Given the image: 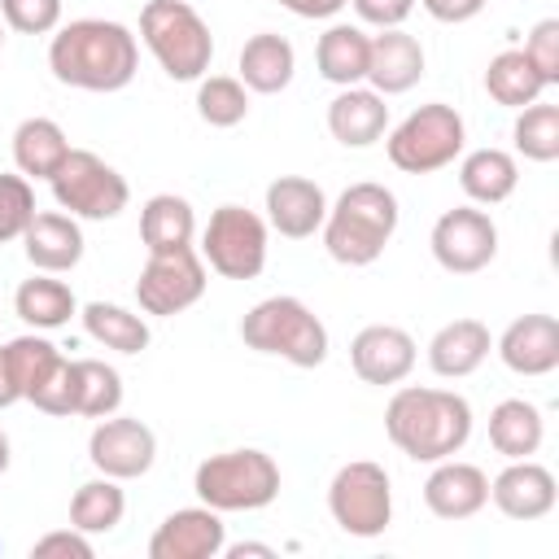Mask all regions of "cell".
<instances>
[{
  "mask_svg": "<svg viewBox=\"0 0 559 559\" xmlns=\"http://www.w3.org/2000/svg\"><path fill=\"white\" fill-rule=\"evenodd\" d=\"M485 92L507 105V109H524L533 100H542L546 79L533 70V61L524 57V48H502L489 66H485Z\"/></svg>",
  "mask_w": 559,
  "mask_h": 559,
  "instance_id": "cell-32",
  "label": "cell"
},
{
  "mask_svg": "<svg viewBox=\"0 0 559 559\" xmlns=\"http://www.w3.org/2000/svg\"><path fill=\"white\" fill-rule=\"evenodd\" d=\"M192 489L205 507H214L218 515L227 511H262L280 498V463L266 450H223L197 463Z\"/></svg>",
  "mask_w": 559,
  "mask_h": 559,
  "instance_id": "cell-6",
  "label": "cell"
},
{
  "mask_svg": "<svg viewBox=\"0 0 559 559\" xmlns=\"http://www.w3.org/2000/svg\"><path fill=\"white\" fill-rule=\"evenodd\" d=\"M546 441V419L533 402L524 397H502L489 411V445L502 459H533Z\"/></svg>",
  "mask_w": 559,
  "mask_h": 559,
  "instance_id": "cell-29",
  "label": "cell"
},
{
  "mask_svg": "<svg viewBox=\"0 0 559 559\" xmlns=\"http://www.w3.org/2000/svg\"><path fill=\"white\" fill-rule=\"evenodd\" d=\"M397 197L384 183H349L323 218V249L341 266H371L397 231Z\"/></svg>",
  "mask_w": 559,
  "mask_h": 559,
  "instance_id": "cell-3",
  "label": "cell"
},
{
  "mask_svg": "<svg viewBox=\"0 0 559 559\" xmlns=\"http://www.w3.org/2000/svg\"><path fill=\"white\" fill-rule=\"evenodd\" d=\"M35 218V188L26 175H0V245L22 240L26 223Z\"/></svg>",
  "mask_w": 559,
  "mask_h": 559,
  "instance_id": "cell-38",
  "label": "cell"
},
{
  "mask_svg": "<svg viewBox=\"0 0 559 559\" xmlns=\"http://www.w3.org/2000/svg\"><path fill=\"white\" fill-rule=\"evenodd\" d=\"M0 48H4V22H0Z\"/></svg>",
  "mask_w": 559,
  "mask_h": 559,
  "instance_id": "cell-49",
  "label": "cell"
},
{
  "mask_svg": "<svg viewBox=\"0 0 559 559\" xmlns=\"http://www.w3.org/2000/svg\"><path fill=\"white\" fill-rule=\"evenodd\" d=\"M13 310L26 328L35 332H52V328H66L74 314H79V297L70 293L66 280H52V275H31L17 284L13 293Z\"/></svg>",
  "mask_w": 559,
  "mask_h": 559,
  "instance_id": "cell-30",
  "label": "cell"
},
{
  "mask_svg": "<svg viewBox=\"0 0 559 559\" xmlns=\"http://www.w3.org/2000/svg\"><path fill=\"white\" fill-rule=\"evenodd\" d=\"M432 258L450 275H476L498 258V227L476 205H454L432 223Z\"/></svg>",
  "mask_w": 559,
  "mask_h": 559,
  "instance_id": "cell-12",
  "label": "cell"
},
{
  "mask_svg": "<svg viewBox=\"0 0 559 559\" xmlns=\"http://www.w3.org/2000/svg\"><path fill=\"white\" fill-rule=\"evenodd\" d=\"M328 511L349 537H380L393 520V485L389 472L371 459H354L336 467L328 485Z\"/></svg>",
  "mask_w": 559,
  "mask_h": 559,
  "instance_id": "cell-10",
  "label": "cell"
},
{
  "mask_svg": "<svg viewBox=\"0 0 559 559\" xmlns=\"http://www.w3.org/2000/svg\"><path fill=\"white\" fill-rule=\"evenodd\" d=\"M240 341L258 354H275L293 367H319L328 358V328L301 297H262L240 319Z\"/></svg>",
  "mask_w": 559,
  "mask_h": 559,
  "instance_id": "cell-4",
  "label": "cell"
},
{
  "mask_svg": "<svg viewBox=\"0 0 559 559\" xmlns=\"http://www.w3.org/2000/svg\"><path fill=\"white\" fill-rule=\"evenodd\" d=\"M127 515V493H122V480L114 476H96V480H83L70 498V524L79 533H114Z\"/></svg>",
  "mask_w": 559,
  "mask_h": 559,
  "instance_id": "cell-33",
  "label": "cell"
},
{
  "mask_svg": "<svg viewBox=\"0 0 559 559\" xmlns=\"http://www.w3.org/2000/svg\"><path fill=\"white\" fill-rule=\"evenodd\" d=\"M328 218V192L306 175H280L266 183V227L288 240H306Z\"/></svg>",
  "mask_w": 559,
  "mask_h": 559,
  "instance_id": "cell-17",
  "label": "cell"
},
{
  "mask_svg": "<svg viewBox=\"0 0 559 559\" xmlns=\"http://www.w3.org/2000/svg\"><path fill=\"white\" fill-rule=\"evenodd\" d=\"M48 70L57 83L79 92H122L140 70V44L122 22L79 17L52 35Z\"/></svg>",
  "mask_w": 559,
  "mask_h": 559,
  "instance_id": "cell-1",
  "label": "cell"
},
{
  "mask_svg": "<svg viewBox=\"0 0 559 559\" xmlns=\"http://www.w3.org/2000/svg\"><path fill=\"white\" fill-rule=\"evenodd\" d=\"M87 459L100 476H114V480H135L153 467L157 459V437L144 419H131V415H105L92 437H87Z\"/></svg>",
  "mask_w": 559,
  "mask_h": 559,
  "instance_id": "cell-13",
  "label": "cell"
},
{
  "mask_svg": "<svg viewBox=\"0 0 559 559\" xmlns=\"http://www.w3.org/2000/svg\"><path fill=\"white\" fill-rule=\"evenodd\" d=\"M31 406L44 415H74V358H61V367L35 389Z\"/></svg>",
  "mask_w": 559,
  "mask_h": 559,
  "instance_id": "cell-41",
  "label": "cell"
},
{
  "mask_svg": "<svg viewBox=\"0 0 559 559\" xmlns=\"http://www.w3.org/2000/svg\"><path fill=\"white\" fill-rule=\"evenodd\" d=\"M520 183V166L507 148H472L459 162V188L472 205H502Z\"/></svg>",
  "mask_w": 559,
  "mask_h": 559,
  "instance_id": "cell-28",
  "label": "cell"
},
{
  "mask_svg": "<svg viewBox=\"0 0 559 559\" xmlns=\"http://www.w3.org/2000/svg\"><path fill=\"white\" fill-rule=\"evenodd\" d=\"M489 502L507 520H542L555 511L559 489H555L550 467H542L533 459H507V467L489 480Z\"/></svg>",
  "mask_w": 559,
  "mask_h": 559,
  "instance_id": "cell-16",
  "label": "cell"
},
{
  "mask_svg": "<svg viewBox=\"0 0 559 559\" xmlns=\"http://www.w3.org/2000/svg\"><path fill=\"white\" fill-rule=\"evenodd\" d=\"M419 4H424L428 17H437V22H445V26L472 22V17L485 9V0H419Z\"/></svg>",
  "mask_w": 559,
  "mask_h": 559,
  "instance_id": "cell-44",
  "label": "cell"
},
{
  "mask_svg": "<svg viewBox=\"0 0 559 559\" xmlns=\"http://www.w3.org/2000/svg\"><path fill=\"white\" fill-rule=\"evenodd\" d=\"M231 559H245V555H262V559H271L275 550L271 546H262V542H240V546H223Z\"/></svg>",
  "mask_w": 559,
  "mask_h": 559,
  "instance_id": "cell-47",
  "label": "cell"
},
{
  "mask_svg": "<svg viewBox=\"0 0 559 559\" xmlns=\"http://www.w3.org/2000/svg\"><path fill=\"white\" fill-rule=\"evenodd\" d=\"M424 44L415 35H406L402 26H389L380 35H371V52H367V83L380 96H402L424 79Z\"/></svg>",
  "mask_w": 559,
  "mask_h": 559,
  "instance_id": "cell-21",
  "label": "cell"
},
{
  "mask_svg": "<svg viewBox=\"0 0 559 559\" xmlns=\"http://www.w3.org/2000/svg\"><path fill=\"white\" fill-rule=\"evenodd\" d=\"M389 441L415 463H441L459 454L472 437V406L454 389L402 384L384 406Z\"/></svg>",
  "mask_w": 559,
  "mask_h": 559,
  "instance_id": "cell-2",
  "label": "cell"
},
{
  "mask_svg": "<svg viewBox=\"0 0 559 559\" xmlns=\"http://www.w3.org/2000/svg\"><path fill=\"white\" fill-rule=\"evenodd\" d=\"M13 402H22V393H17V384H13V371H9V354H4V345H0V411H9Z\"/></svg>",
  "mask_w": 559,
  "mask_h": 559,
  "instance_id": "cell-46",
  "label": "cell"
},
{
  "mask_svg": "<svg viewBox=\"0 0 559 559\" xmlns=\"http://www.w3.org/2000/svg\"><path fill=\"white\" fill-rule=\"evenodd\" d=\"M489 349H493V336L480 319H450L428 341V367L441 380H463L489 358Z\"/></svg>",
  "mask_w": 559,
  "mask_h": 559,
  "instance_id": "cell-23",
  "label": "cell"
},
{
  "mask_svg": "<svg viewBox=\"0 0 559 559\" xmlns=\"http://www.w3.org/2000/svg\"><path fill=\"white\" fill-rule=\"evenodd\" d=\"M489 502V476L476 463H459L454 454L432 463L424 480V507L437 520H472Z\"/></svg>",
  "mask_w": 559,
  "mask_h": 559,
  "instance_id": "cell-20",
  "label": "cell"
},
{
  "mask_svg": "<svg viewBox=\"0 0 559 559\" xmlns=\"http://www.w3.org/2000/svg\"><path fill=\"white\" fill-rule=\"evenodd\" d=\"M280 9L306 17V22H323V17H336L345 9V0H275Z\"/></svg>",
  "mask_w": 559,
  "mask_h": 559,
  "instance_id": "cell-45",
  "label": "cell"
},
{
  "mask_svg": "<svg viewBox=\"0 0 559 559\" xmlns=\"http://www.w3.org/2000/svg\"><path fill=\"white\" fill-rule=\"evenodd\" d=\"M79 319H83V332L96 345L114 349V354H140V349H148V323H144V314H135L127 306L87 301V306H79Z\"/></svg>",
  "mask_w": 559,
  "mask_h": 559,
  "instance_id": "cell-31",
  "label": "cell"
},
{
  "mask_svg": "<svg viewBox=\"0 0 559 559\" xmlns=\"http://www.w3.org/2000/svg\"><path fill=\"white\" fill-rule=\"evenodd\" d=\"M236 70H240V83H245L249 92L275 96V92H284V87L293 83V74H297V52H293V44H288L284 35L258 31V35L245 39Z\"/></svg>",
  "mask_w": 559,
  "mask_h": 559,
  "instance_id": "cell-24",
  "label": "cell"
},
{
  "mask_svg": "<svg viewBox=\"0 0 559 559\" xmlns=\"http://www.w3.org/2000/svg\"><path fill=\"white\" fill-rule=\"evenodd\" d=\"M31 555H35V559H52V555H61V559H92V537L70 524V528L44 533V537L31 546Z\"/></svg>",
  "mask_w": 559,
  "mask_h": 559,
  "instance_id": "cell-42",
  "label": "cell"
},
{
  "mask_svg": "<svg viewBox=\"0 0 559 559\" xmlns=\"http://www.w3.org/2000/svg\"><path fill=\"white\" fill-rule=\"evenodd\" d=\"M26 262L44 275H66L83 262V227L66 210H35V218L22 231Z\"/></svg>",
  "mask_w": 559,
  "mask_h": 559,
  "instance_id": "cell-19",
  "label": "cell"
},
{
  "mask_svg": "<svg viewBox=\"0 0 559 559\" xmlns=\"http://www.w3.org/2000/svg\"><path fill=\"white\" fill-rule=\"evenodd\" d=\"M515 153L528 162H555L559 157V105L550 100H533L524 109H515V127H511Z\"/></svg>",
  "mask_w": 559,
  "mask_h": 559,
  "instance_id": "cell-36",
  "label": "cell"
},
{
  "mask_svg": "<svg viewBox=\"0 0 559 559\" xmlns=\"http://www.w3.org/2000/svg\"><path fill=\"white\" fill-rule=\"evenodd\" d=\"M498 358L515 376H550L559 367V319L555 314H520L493 341Z\"/></svg>",
  "mask_w": 559,
  "mask_h": 559,
  "instance_id": "cell-18",
  "label": "cell"
},
{
  "mask_svg": "<svg viewBox=\"0 0 559 559\" xmlns=\"http://www.w3.org/2000/svg\"><path fill=\"white\" fill-rule=\"evenodd\" d=\"M367 52L371 35L349 22H332L314 44V66L332 87H358L367 83Z\"/></svg>",
  "mask_w": 559,
  "mask_h": 559,
  "instance_id": "cell-25",
  "label": "cell"
},
{
  "mask_svg": "<svg viewBox=\"0 0 559 559\" xmlns=\"http://www.w3.org/2000/svg\"><path fill=\"white\" fill-rule=\"evenodd\" d=\"M328 131L345 148H371L389 131V105L371 87H341L328 105Z\"/></svg>",
  "mask_w": 559,
  "mask_h": 559,
  "instance_id": "cell-22",
  "label": "cell"
},
{
  "mask_svg": "<svg viewBox=\"0 0 559 559\" xmlns=\"http://www.w3.org/2000/svg\"><path fill=\"white\" fill-rule=\"evenodd\" d=\"M140 240L148 253H175V249H192L197 240V214L188 197L175 192H157L144 201L140 210Z\"/></svg>",
  "mask_w": 559,
  "mask_h": 559,
  "instance_id": "cell-26",
  "label": "cell"
},
{
  "mask_svg": "<svg viewBox=\"0 0 559 559\" xmlns=\"http://www.w3.org/2000/svg\"><path fill=\"white\" fill-rule=\"evenodd\" d=\"M48 183H52L57 205L74 218H87V223L118 218L131 201L127 179L105 157H96L92 148H70V157L57 166V175Z\"/></svg>",
  "mask_w": 559,
  "mask_h": 559,
  "instance_id": "cell-8",
  "label": "cell"
},
{
  "mask_svg": "<svg viewBox=\"0 0 559 559\" xmlns=\"http://www.w3.org/2000/svg\"><path fill=\"white\" fill-rule=\"evenodd\" d=\"M227 546V524L214 507H183L170 511L157 533L148 537V559H214Z\"/></svg>",
  "mask_w": 559,
  "mask_h": 559,
  "instance_id": "cell-15",
  "label": "cell"
},
{
  "mask_svg": "<svg viewBox=\"0 0 559 559\" xmlns=\"http://www.w3.org/2000/svg\"><path fill=\"white\" fill-rule=\"evenodd\" d=\"M4 354H9V371H13V384H17V393H22V402H31L35 397V389L61 367V349L48 341V336H39V332H26V336H13L9 345H4Z\"/></svg>",
  "mask_w": 559,
  "mask_h": 559,
  "instance_id": "cell-35",
  "label": "cell"
},
{
  "mask_svg": "<svg viewBox=\"0 0 559 559\" xmlns=\"http://www.w3.org/2000/svg\"><path fill=\"white\" fill-rule=\"evenodd\" d=\"M140 39L175 83L205 79L214 61V35L188 0H148L140 9Z\"/></svg>",
  "mask_w": 559,
  "mask_h": 559,
  "instance_id": "cell-5",
  "label": "cell"
},
{
  "mask_svg": "<svg viewBox=\"0 0 559 559\" xmlns=\"http://www.w3.org/2000/svg\"><path fill=\"white\" fill-rule=\"evenodd\" d=\"M122 406V376L100 358H74V415L105 419Z\"/></svg>",
  "mask_w": 559,
  "mask_h": 559,
  "instance_id": "cell-34",
  "label": "cell"
},
{
  "mask_svg": "<svg viewBox=\"0 0 559 559\" xmlns=\"http://www.w3.org/2000/svg\"><path fill=\"white\" fill-rule=\"evenodd\" d=\"M9 459H13V445H9V432L0 428V476L9 472Z\"/></svg>",
  "mask_w": 559,
  "mask_h": 559,
  "instance_id": "cell-48",
  "label": "cell"
},
{
  "mask_svg": "<svg viewBox=\"0 0 559 559\" xmlns=\"http://www.w3.org/2000/svg\"><path fill=\"white\" fill-rule=\"evenodd\" d=\"M415 358H419V345L397 323H367L349 341V367L362 384H380V389L402 384L415 371Z\"/></svg>",
  "mask_w": 559,
  "mask_h": 559,
  "instance_id": "cell-14",
  "label": "cell"
},
{
  "mask_svg": "<svg viewBox=\"0 0 559 559\" xmlns=\"http://www.w3.org/2000/svg\"><path fill=\"white\" fill-rule=\"evenodd\" d=\"M205 293V262L197 249H175V253H148L135 280V301L144 314L170 319L197 306Z\"/></svg>",
  "mask_w": 559,
  "mask_h": 559,
  "instance_id": "cell-11",
  "label": "cell"
},
{
  "mask_svg": "<svg viewBox=\"0 0 559 559\" xmlns=\"http://www.w3.org/2000/svg\"><path fill=\"white\" fill-rule=\"evenodd\" d=\"M367 26H376V31H389V26H402L406 17H411V9H415V0H345Z\"/></svg>",
  "mask_w": 559,
  "mask_h": 559,
  "instance_id": "cell-43",
  "label": "cell"
},
{
  "mask_svg": "<svg viewBox=\"0 0 559 559\" xmlns=\"http://www.w3.org/2000/svg\"><path fill=\"white\" fill-rule=\"evenodd\" d=\"M0 22L17 35H52L61 26V0H0Z\"/></svg>",
  "mask_w": 559,
  "mask_h": 559,
  "instance_id": "cell-39",
  "label": "cell"
},
{
  "mask_svg": "<svg viewBox=\"0 0 559 559\" xmlns=\"http://www.w3.org/2000/svg\"><path fill=\"white\" fill-rule=\"evenodd\" d=\"M201 262L223 280H258L266 266V218L245 205H218L201 231Z\"/></svg>",
  "mask_w": 559,
  "mask_h": 559,
  "instance_id": "cell-9",
  "label": "cell"
},
{
  "mask_svg": "<svg viewBox=\"0 0 559 559\" xmlns=\"http://www.w3.org/2000/svg\"><path fill=\"white\" fill-rule=\"evenodd\" d=\"M524 57L533 61V70L546 79V87L559 83V17H542L528 39H524Z\"/></svg>",
  "mask_w": 559,
  "mask_h": 559,
  "instance_id": "cell-40",
  "label": "cell"
},
{
  "mask_svg": "<svg viewBox=\"0 0 559 559\" xmlns=\"http://www.w3.org/2000/svg\"><path fill=\"white\" fill-rule=\"evenodd\" d=\"M70 157V140L52 118H22L13 127V166L26 179H52L57 166Z\"/></svg>",
  "mask_w": 559,
  "mask_h": 559,
  "instance_id": "cell-27",
  "label": "cell"
},
{
  "mask_svg": "<svg viewBox=\"0 0 559 559\" xmlns=\"http://www.w3.org/2000/svg\"><path fill=\"white\" fill-rule=\"evenodd\" d=\"M197 114L210 127H240L249 118V87L231 74L197 79Z\"/></svg>",
  "mask_w": 559,
  "mask_h": 559,
  "instance_id": "cell-37",
  "label": "cell"
},
{
  "mask_svg": "<svg viewBox=\"0 0 559 559\" xmlns=\"http://www.w3.org/2000/svg\"><path fill=\"white\" fill-rule=\"evenodd\" d=\"M463 144H467L463 114L445 100H428L389 131L384 153L402 175H432L454 166V157H463Z\"/></svg>",
  "mask_w": 559,
  "mask_h": 559,
  "instance_id": "cell-7",
  "label": "cell"
}]
</instances>
